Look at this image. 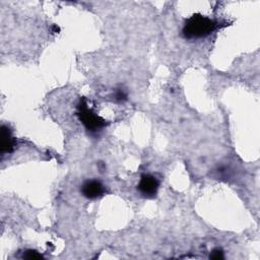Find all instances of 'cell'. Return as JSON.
I'll list each match as a JSON object with an SVG mask.
<instances>
[{
	"mask_svg": "<svg viewBox=\"0 0 260 260\" xmlns=\"http://www.w3.org/2000/svg\"><path fill=\"white\" fill-rule=\"evenodd\" d=\"M114 99L117 102H124L127 100V94L123 89H117L114 93Z\"/></svg>",
	"mask_w": 260,
	"mask_h": 260,
	"instance_id": "7",
	"label": "cell"
},
{
	"mask_svg": "<svg viewBox=\"0 0 260 260\" xmlns=\"http://www.w3.org/2000/svg\"><path fill=\"white\" fill-rule=\"evenodd\" d=\"M104 186L98 180H88L83 183L81 187V193L88 199H95L104 194Z\"/></svg>",
	"mask_w": 260,
	"mask_h": 260,
	"instance_id": "4",
	"label": "cell"
},
{
	"mask_svg": "<svg viewBox=\"0 0 260 260\" xmlns=\"http://www.w3.org/2000/svg\"><path fill=\"white\" fill-rule=\"evenodd\" d=\"M209 258L210 259H215V260H218V259H223L224 256H223V252L221 249H214L211 251L210 255H209Z\"/></svg>",
	"mask_w": 260,
	"mask_h": 260,
	"instance_id": "8",
	"label": "cell"
},
{
	"mask_svg": "<svg viewBox=\"0 0 260 260\" xmlns=\"http://www.w3.org/2000/svg\"><path fill=\"white\" fill-rule=\"evenodd\" d=\"M77 109V116L88 131L96 132L106 125V121L89 109L84 101L79 103Z\"/></svg>",
	"mask_w": 260,
	"mask_h": 260,
	"instance_id": "2",
	"label": "cell"
},
{
	"mask_svg": "<svg viewBox=\"0 0 260 260\" xmlns=\"http://www.w3.org/2000/svg\"><path fill=\"white\" fill-rule=\"evenodd\" d=\"M217 26V23L201 14H194L189 17L183 27V35L187 39H200L210 35Z\"/></svg>",
	"mask_w": 260,
	"mask_h": 260,
	"instance_id": "1",
	"label": "cell"
},
{
	"mask_svg": "<svg viewBox=\"0 0 260 260\" xmlns=\"http://www.w3.org/2000/svg\"><path fill=\"white\" fill-rule=\"evenodd\" d=\"M22 257L26 258V259H41V258H43V256L35 250H26L25 252H23Z\"/></svg>",
	"mask_w": 260,
	"mask_h": 260,
	"instance_id": "6",
	"label": "cell"
},
{
	"mask_svg": "<svg viewBox=\"0 0 260 260\" xmlns=\"http://www.w3.org/2000/svg\"><path fill=\"white\" fill-rule=\"evenodd\" d=\"M15 145V140L11 134L10 129L2 125L1 126V153H9L13 150Z\"/></svg>",
	"mask_w": 260,
	"mask_h": 260,
	"instance_id": "5",
	"label": "cell"
},
{
	"mask_svg": "<svg viewBox=\"0 0 260 260\" xmlns=\"http://www.w3.org/2000/svg\"><path fill=\"white\" fill-rule=\"evenodd\" d=\"M158 185V181L156 180L155 177L148 174H144L140 178L137 189L143 196L153 197L157 192Z\"/></svg>",
	"mask_w": 260,
	"mask_h": 260,
	"instance_id": "3",
	"label": "cell"
}]
</instances>
